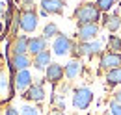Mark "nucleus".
Segmentation results:
<instances>
[{
	"instance_id": "9d476101",
	"label": "nucleus",
	"mask_w": 121,
	"mask_h": 115,
	"mask_svg": "<svg viewBox=\"0 0 121 115\" xmlns=\"http://www.w3.org/2000/svg\"><path fill=\"white\" fill-rule=\"evenodd\" d=\"M11 95H13L11 78H9V74L4 71V69H0V104L8 102L11 99Z\"/></svg>"
},
{
	"instance_id": "5701e85b",
	"label": "nucleus",
	"mask_w": 121,
	"mask_h": 115,
	"mask_svg": "<svg viewBox=\"0 0 121 115\" xmlns=\"http://www.w3.org/2000/svg\"><path fill=\"white\" fill-rule=\"evenodd\" d=\"M19 111H21V115H39V110L32 104H22L19 108Z\"/></svg>"
},
{
	"instance_id": "7ed1b4c3",
	"label": "nucleus",
	"mask_w": 121,
	"mask_h": 115,
	"mask_svg": "<svg viewBox=\"0 0 121 115\" xmlns=\"http://www.w3.org/2000/svg\"><path fill=\"white\" fill-rule=\"evenodd\" d=\"M93 99L95 95L90 87H76L73 89V95H71V104L76 111H86L93 104Z\"/></svg>"
},
{
	"instance_id": "ddd939ff",
	"label": "nucleus",
	"mask_w": 121,
	"mask_h": 115,
	"mask_svg": "<svg viewBox=\"0 0 121 115\" xmlns=\"http://www.w3.org/2000/svg\"><path fill=\"white\" fill-rule=\"evenodd\" d=\"M43 50H48L47 48V39L43 35H32V37H28V54L32 58L41 54Z\"/></svg>"
},
{
	"instance_id": "b1692460",
	"label": "nucleus",
	"mask_w": 121,
	"mask_h": 115,
	"mask_svg": "<svg viewBox=\"0 0 121 115\" xmlns=\"http://www.w3.org/2000/svg\"><path fill=\"white\" fill-rule=\"evenodd\" d=\"M108 111H110L112 115H121V104L112 99V100H110V104H108Z\"/></svg>"
},
{
	"instance_id": "20e7f679",
	"label": "nucleus",
	"mask_w": 121,
	"mask_h": 115,
	"mask_svg": "<svg viewBox=\"0 0 121 115\" xmlns=\"http://www.w3.org/2000/svg\"><path fill=\"white\" fill-rule=\"evenodd\" d=\"M37 24H39V15H37V11L34 8H26V9H22L19 13V26H21V30L24 33L35 32Z\"/></svg>"
},
{
	"instance_id": "f3484780",
	"label": "nucleus",
	"mask_w": 121,
	"mask_h": 115,
	"mask_svg": "<svg viewBox=\"0 0 121 115\" xmlns=\"http://www.w3.org/2000/svg\"><path fill=\"white\" fill-rule=\"evenodd\" d=\"M63 72H65V78H67V80L78 78L80 72H82V61H80V59H71V61H67V63L63 65Z\"/></svg>"
},
{
	"instance_id": "0eeeda50",
	"label": "nucleus",
	"mask_w": 121,
	"mask_h": 115,
	"mask_svg": "<svg viewBox=\"0 0 121 115\" xmlns=\"http://www.w3.org/2000/svg\"><path fill=\"white\" fill-rule=\"evenodd\" d=\"M63 78H65V72H63V65H61V63L52 61V63L45 69V80L48 84L58 86V84L63 82Z\"/></svg>"
},
{
	"instance_id": "9b49d317",
	"label": "nucleus",
	"mask_w": 121,
	"mask_h": 115,
	"mask_svg": "<svg viewBox=\"0 0 121 115\" xmlns=\"http://www.w3.org/2000/svg\"><path fill=\"white\" fill-rule=\"evenodd\" d=\"M32 67V56L30 54H21V56H11L9 58V69L15 72L19 71H28Z\"/></svg>"
},
{
	"instance_id": "cd10ccee",
	"label": "nucleus",
	"mask_w": 121,
	"mask_h": 115,
	"mask_svg": "<svg viewBox=\"0 0 121 115\" xmlns=\"http://www.w3.org/2000/svg\"><path fill=\"white\" fill-rule=\"evenodd\" d=\"M114 100H116V102H119V104H121V91L114 93Z\"/></svg>"
},
{
	"instance_id": "4be33fe9",
	"label": "nucleus",
	"mask_w": 121,
	"mask_h": 115,
	"mask_svg": "<svg viewBox=\"0 0 121 115\" xmlns=\"http://www.w3.org/2000/svg\"><path fill=\"white\" fill-rule=\"evenodd\" d=\"M95 2H97V6H99L101 11H110L119 0H95Z\"/></svg>"
},
{
	"instance_id": "7c9ffc66",
	"label": "nucleus",
	"mask_w": 121,
	"mask_h": 115,
	"mask_svg": "<svg viewBox=\"0 0 121 115\" xmlns=\"http://www.w3.org/2000/svg\"><path fill=\"white\" fill-rule=\"evenodd\" d=\"M2 30H4V24H2V21H0V33H2Z\"/></svg>"
},
{
	"instance_id": "aec40b11",
	"label": "nucleus",
	"mask_w": 121,
	"mask_h": 115,
	"mask_svg": "<svg viewBox=\"0 0 121 115\" xmlns=\"http://www.w3.org/2000/svg\"><path fill=\"white\" fill-rule=\"evenodd\" d=\"M41 35L45 37L47 41H48V39H52V37L56 39V37L60 35L58 24H56V22H47V24H45V28H43V33H41Z\"/></svg>"
},
{
	"instance_id": "2eb2a0df",
	"label": "nucleus",
	"mask_w": 121,
	"mask_h": 115,
	"mask_svg": "<svg viewBox=\"0 0 121 115\" xmlns=\"http://www.w3.org/2000/svg\"><path fill=\"white\" fill-rule=\"evenodd\" d=\"M11 56H21V54H28V35H17L9 45Z\"/></svg>"
},
{
	"instance_id": "c85d7f7f",
	"label": "nucleus",
	"mask_w": 121,
	"mask_h": 115,
	"mask_svg": "<svg viewBox=\"0 0 121 115\" xmlns=\"http://www.w3.org/2000/svg\"><path fill=\"white\" fill-rule=\"evenodd\" d=\"M21 2H22L24 6H30V4H34V0H21Z\"/></svg>"
},
{
	"instance_id": "bb28decb",
	"label": "nucleus",
	"mask_w": 121,
	"mask_h": 115,
	"mask_svg": "<svg viewBox=\"0 0 121 115\" xmlns=\"http://www.w3.org/2000/svg\"><path fill=\"white\" fill-rule=\"evenodd\" d=\"M6 11H8V8H6V4H4V2L0 0V13L4 15V13H6Z\"/></svg>"
},
{
	"instance_id": "f257e3e1",
	"label": "nucleus",
	"mask_w": 121,
	"mask_h": 115,
	"mask_svg": "<svg viewBox=\"0 0 121 115\" xmlns=\"http://www.w3.org/2000/svg\"><path fill=\"white\" fill-rule=\"evenodd\" d=\"M103 11L99 9L97 2H82L80 6H76L73 17L76 19V24H99Z\"/></svg>"
},
{
	"instance_id": "a211bd4d",
	"label": "nucleus",
	"mask_w": 121,
	"mask_h": 115,
	"mask_svg": "<svg viewBox=\"0 0 121 115\" xmlns=\"http://www.w3.org/2000/svg\"><path fill=\"white\" fill-rule=\"evenodd\" d=\"M103 24H104V28L108 30L110 33H116V32L121 28V17L117 13H108V15H104Z\"/></svg>"
},
{
	"instance_id": "a878e982",
	"label": "nucleus",
	"mask_w": 121,
	"mask_h": 115,
	"mask_svg": "<svg viewBox=\"0 0 121 115\" xmlns=\"http://www.w3.org/2000/svg\"><path fill=\"white\" fill-rule=\"evenodd\" d=\"M47 115H67V113H65V111H61V110H56V108H52V110H50V111H48Z\"/></svg>"
},
{
	"instance_id": "f8f14e48",
	"label": "nucleus",
	"mask_w": 121,
	"mask_h": 115,
	"mask_svg": "<svg viewBox=\"0 0 121 115\" xmlns=\"http://www.w3.org/2000/svg\"><path fill=\"white\" fill-rule=\"evenodd\" d=\"M32 84H34V78H32V72L30 71H19V72H15L13 86H15V89H19L21 93H24Z\"/></svg>"
},
{
	"instance_id": "dca6fc26",
	"label": "nucleus",
	"mask_w": 121,
	"mask_h": 115,
	"mask_svg": "<svg viewBox=\"0 0 121 115\" xmlns=\"http://www.w3.org/2000/svg\"><path fill=\"white\" fill-rule=\"evenodd\" d=\"M50 63H52V52L50 50H43L41 54L32 58V67L35 71H45Z\"/></svg>"
},
{
	"instance_id": "f03ea898",
	"label": "nucleus",
	"mask_w": 121,
	"mask_h": 115,
	"mask_svg": "<svg viewBox=\"0 0 121 115\" xmlns=\"http://www.w3.org/2000/svg\"><path fill=\"white\" fill-rule=\"evenodd\" d=\"M97 54H103V43H101L99 39H95V41H88V43L75 41L73 50H71L73 59H80L82 56L93 58V56H97Z\"/></svg>"
},
{
	"instance_id": "1a4fd4ad",
	"label": "nucleus",
	"mask_w": 121,
	"mask_h": 115,
	"mask_svg": "<svg viewBox=\"0 0 121 115\" xmlns=\"http://www.w3.org/2000/svg\"><path fill=\"white\" fill-rule=\"evenodd\" d=\"M22 99L28 102H35V104H41V102L47 99V93H45V87L39 86V84H32L24 93H22Z\"/></svg>"
},
{
	"instance_id": "c756f323",
	"label": "nucleus",
	"mask_w": 121,
	"mask_h": 115,
	"mask_svg": "<svg viewBox=\"0 0 121 115\" xmlns=\"http://www.w3.org/2000/svg\"><path fill=\"white\" fill-rule=\"evenodd\" d=\"M101 115H112V113H110V111L106 110V111H103V113H101Z\"/></svg>"
},
{
	"instance_id": "6ab92c4d",
	"label": "nucleus",
	"mask_w": 121,
	"mask_h": 115,
	"mask_svg": "<svg viewBox=\"0 0 121 115\" xmlns=\"http://www.w3.org/2000/svg\"><path fill=\"white\" fill-rule=\"evenodd\" d=\"M104 80L106 84L110 87H116V86H121V67L117 69H112V71H108L104 74Z\"/></svg>"
},
{
	"instance_id": "4468645a",
	"label": "nucleus",
	"mask_w": 121,
	"mask_h": 115,
	"mask_svg": "<svg viewBox=\"0 0 121 115\" xmlns=\"http://www.w3.org/2000/svg\"><path fill=\"white\" fill-rule=\"evenodd\" d=\"M39 6L48 15H61L65 9V0H41Z\"/></svg>"
},
{
	"instance_id": "423d86ee",
	"label": "nucleus",
	"mask_w": 121,
	"mask_h": 115,
	"mask_svg": "<svg viewBox=\"0 0 121 115\" xmlns=\"http://www.w3.org/2000/svg\"><path fill=\"white\" fill-rule=\"evenodd\" d=\"M99 35V24H76V39L80 43L95 41Z\"/></svg>"
},
{
	"instance_id": "412c9836",
	"label": "nucleus",
	"mask_w": 121,
	"mask_h": 115,
	"mask_svg": "<svg viewBox=\"0 0 121 115\" xmlns=\"http://www.w3.org/2000/svg\"><path fill=\"white\" fill-rule=\"evenodd\" d=\"M108 50L121 54V37L119 35H116V33H110L108 35Z\"/></svg>"
},
{
	"instance_id": "393cba45",
	"label": "nucleus",
	"mask_w": 121,
	"mask_h": 115,
	"mask_svg": "<svg viewBox=\"0 0 121 115\" xmlns=\"http://www.w3.org/2000/svg\"><path fill=\"white\" fill-rule=\"evenodd\" d=\"M4 115H21V111H19L17 108H13V106H8V108L4 110Z\"/></svg>"
},
{
	"instance_id": "6e6552de",
	"label": "nucleus",
	"mask_w": 121,
	"mask_h": 115,
	"mask_svg": "<svg viewBox=\"0 0 121 115\" xmlns=\"http://www.w3.org/2000/svg\"><path fill=\"white\" fill-rule=\"evenodd\" d=\"M99 67L106 72L112 71V69L121 67V54L119 52H110V50L103 52V54H101V59H99Z\"/></svg>"
},
{
	"instance_id": "39448f33",
	"label": "nucleus",
	"mask_w": 121,
	"mask_h": 115,
	"mask_svg": "<svg viewBox=\"0 0 121 115\" xmlns=\"http://www.w3.org/2000/svg\"><path fill=\"white\" fill-rule=\"evenodd\" d=\"M73 45H75V41H73L69 35L60 33V35L52 41V52H54L56 56H67V54H71Z\"/></svg>"
}]
</instances>
